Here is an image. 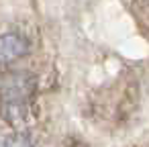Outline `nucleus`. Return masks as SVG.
Here are the masks:
<instances>
[{
	"label": "nucleus",
	"mask_w": 149,
	"mask_h": 147,
	"mask_svg": "<svg viewBox=\"0 0 149 147\" xmlns=\"http://www.w3.org/2000/svg\"><path fill=\"white\" fill-rule=\"evenodd\" d=\"M2 147H33V141L27 135H23V133H15V135L4 139Z\"/></svg>",
	"instance_id": "3"
},
{
	"label": "nucleus",
	"mask_w": 149,
	"mask_h": 147,
	"mask_svg": "<svg viewBox=\"0 0 149 147\" xmlns=\"http://www.w3.org/2000/svg\"><path fill=\"white\" fill-rule=\"evenodd\" d=\"M29 53V41L21 33L0 35V65H8L23 59Z\"/></svg>",
	"instance_id": "2"
},
{
	"label": "nucleus",
	"mask_w": 149,
	"mask_h": 147,
	"mask_svg": "<svg viewBox=\"0 0 149 147\" xmlns=\"http://www.w3.org/2000/svg\"><path fill=\"white\" fill-rule=\"evenodd\" d=\"M35 78L27 72H8L0 80V104H31Z\"/></svg>",
	"instance_id": "1"
}]
</instances>
